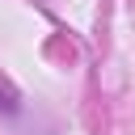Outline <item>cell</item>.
Here are the masks:
<instances>
[{"label":"cell","mask_w":135,"mask_h":135,"mask_svg":"<svg viewBox=\"0 0 135 135\" xmlns=\"http://www.w3.org/2000/svg\"><path fill=\"white\" fill-rule=\"evenodd\" d=\"M0 110H17V97H13L8 89H0Z\"/></svg>","instance_id":"obj_1"}]
</instances>
